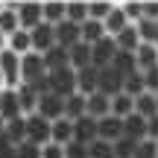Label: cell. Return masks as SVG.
<instances>
[{"label":"cell","instance_id":"74e56055","mask_svg":"<svg viewBox=\"0 0 158 158\" xmlns=\"http://www.w3.org/2000/svg\"><path fill=\"white\" fill-rule=\"evenodd\" d=\"M135 27H138V35H141V41H143V44H155L158 23H152V21H147V18H143V21H138Z\"/></svg>","mask_w":158,"mask_h":158},{"label":"cell","instance_id":"83f0119b","mask_svg":"<svg viewBox=\"0 0 158 158\" xmlns=\"http://www.w3.org/2000/svg\"><path fill=\"white\" fill-rule=\"evenodd\" d=\"M111 114L120 117V120H126L129 114H135V97H129L126 91L117 94V97H111Z\"/></svg>","mask_w":158,"mask_h":158},{"label":"cell","instance_id":"f1b7e54d","mask_svg":"<svg viewBox=\"0 0 158 158\" xmlns=\"http://www.w3.org/2000/svg\"><path fill=\"white\" fill-rule=\"evenodd\" d=\"M135 111L141 114V117H155L158 114V100H155V94H141V97H135Z\"/></svg>","mask_w":158,"mask_h":158},{"label":"cell","instance_id":"d590c367","mask_svg":"<svg viewBox=\"0 0 158 158\" xmlns=\"http://www.w3.org/2000/svg\"><path fill=\"white\" fill-rule=\"evenodd\" d=\"M88 152H91V158H117L114 155V143L102 141V138H97L94 143H88Z\"/></svg>","mask_w":158,"mask_h":158},{"label":"cell","instance_id":"4fadbf2b","mask_svg":"<svg viewBox=\"0 0 158 158\" xmlns=\"http://www.w3.org/2000/svg\"><path fill=\"white\" fill-rule=\"evenodd\" d=\"M0 117H3V123H9V120H18V117H23V111H21V102H18V91H12V88H3V94H0Z\"/></svg>","mask_w":158,"mask_h":158},{"label":"cell","instance_id":"1f68e13d","mask_svg":"<svg viewBox=\"0 0 158 158\" xmlns=\"http://www.w3.org/2000/svg\"><path fill=\"white\" fill-rule=\"evenodd\" d=\"M85 114H88V97L76 91L73 97H68V114H64V117L79 120V117H85Z\"/></svg>","mask_w":158,"mask_h":158},{"label":"cell","instance_id":"484cf974","mask_svg":"<svg viewBox=\"0 0 158 158\" xmlns=\"http://www.w3.org/2000/svg\"><path fill=\"white\" fill-rule=\"evenodd\" d=\"M53 141L62 143V147H68L70 141H76V129H73V120L70 117H62L53 123Z\"/></svg>","mask_w":158,"mask_h":158},{"label":"cell","instance_id":"7dc6e473","mask_svg":"<svg viewBox=\"0 0 158 158\" xmlns=\"http://www.w3.org/2000/svg\"><path fill=\"white\" fill-rule=\"evenodd\" d=\"M155 47H158V32H155Z\"/></svg>","mask_w":158,"mask_h":158},{"label":"cell","instance_id":"c3c4849f","mask_svg":"<svg viewBox=\"0 0 158 158\" xmlns=\"http://www.w3.org/2000/svg\"><path fill=\"white\" fill-rule=\"evenodd\" d=\"M155 100H158V94H155Z\"/></svg>","mask_w":158,"mask_h":158},{"label":"cell","instance_id":"d6a6232c","mask_svg":"<svg viewBox=\"0 0 158 158\" xmlns=\"http://www.w3.org/2000/svg\"><path fill=\"white\" fill-rule=\"evenodd\" d=\"M123 91H126L129 97H141V94H147V76H143L141 70L129 73V76H126V82H123Z\"/></svg>","mask_w":158,"mask_h":158},{"label":"cell","instance_id":"8d00e7d4","mask_svg":"<svg viewBox=\"0 0 158 158\" xmlns=\"http://www.w3.org/2000/svg\"><path fill=\"white\" fill-rule=\"evenodd\" d=\"M135 152H138V141H132V138H126V135L114 143V155L117 158H135Z\"/></svg>","mask_w":158,"mask_h":158},{"label":"cell","instance_id":"5bb4252c","mask_svg":"<svg viewBox=\"0 0 158 158\" xmlns=\"http://www.w3.org/2000/svg\"><path fill=\"white\" fill-rule=\"evenodd\" d=\"M18 29H21L18 3H3V9H0V35H3V41L9 38V35H15Z\"/></svg>","mask_w":158,"mask_h":158},{"label":"cell","instance_id":"30bf717a","mask_svg":"<svg viewBox=\"0 0 158 158\" xmlns=\"http://www.w3.org/2000/svg\"><path fill=\"white\" fill-rule=\"evenodd\" d=\"M53 47H56V27H50V23L35 27L32 29V53H41V56H44Z\"/></svg>","mask_w":158,"mask_h":158},{"label":"cell","instance_id":"e0dca14e","mask_svg":"<svg viewBox=\"0 0 158 158\" xmlns=\"http://www.w3.org/2000/svg\"><path fill=\"white\" fill-rule=\"evenodd\" d=\"M3 47L6 50H12V53H18V56H27V53H32V32H27V29H18L15 35H9V38L3 41Z\"/></svg>","mask_w":158,"mask_h":158},{"label":"cell","instance_id":"3957f363","mask_svg":"<svg viewBox=\"0 0 158 158\" xmlns=\"http://www.w3.org/2000/svg\"><path fill=\"white\" fill-rule=\"evenodd\" d=\"M27 138L35 143V147H47L53 141V123L41 114H29L27 117Z\"/></svg>","mask_w":158,"mask_h":158},{"label":"cell","instance_id":"8fae6325","mask_svg":"<svg viewBox=\"0 0 158 158\" xmlns=\"http://www.w3.org/2000/svg\"><path fill=\"white\" fill-rule=\"evenodd\" d=\"M123 135L126 138H132V141H138V143H141V141H147V138H149V120L147 117H141V114H129V117H126L123 120Z\"/></svg>","mask_w":158,"mask_h":158},{"label":"cell","instance_id":"ffe728a7","mask_svg":"<svg viewBox=\"0 0 158 158\" xmlns=\"http://www.w3.org/2000/svg\"><path fill=\"white\" fill-rule=\"evenodd\" d=\"M100 138L108 143H117L120 138H123V120L114 117V114H108V117L100 120Z\"/></svg>","mask_w":158,"mask_h":158},{"label":"cell","instance_id":"52a82bcc","mask_svg":"<svg viewBox=\"0 0 158 158\" xmlns=\"http://www.w3.org/2000/svg\"><path fill=\"white\" fill-rule=\"evenodd\" d=\"M50 82H53V91L59 97H73L76 94V70L73 68H62V70H53L50 73Z\"/></svg>","mask_w":158,"mask_h":158},{"label":"cell","instance_id":"60d3db41","mask_svg":"<svg viewBox=\"0 0 158 158\" xmlns=\"http://www.w3.org/2000/svg\"><path fill=\"white\" fill-rule=\"evenodd\" d=\"M64 155H68V158H91L88 143H79V141H70L68 147H64Z\"/></svg>","mask_w":158,"mask_h":158},{"label":"cell","instance_id":"603a6c76","mask_svg":"<svg viewBox=\"0 0 158 158\" xmlns=\"http://www.w3.org/2000/svg\"><path fill=\"white\" fill-rule=\"evenodd\" d=\"M135 59H138V70H141V73L155 70L158 68V47L155 44H141L138 53H135Z\"/></svg>","mask_w":158,"mask_h":158},{"label":"cell","instance_id":"7c38bea8","mask_svg":"<svg viewBox=\"0 0 158 158\" xmlns=\"http://www.w3.org/2000/svg\"><path fill=\"white\" fill-rule=\"evenodd\" d=\"M73 129H76V141L79 143H94L97 138H100V120L85 114V117L73 120Z\"/></svg>","mask_w":158,"mask_h":158},{"label":"cell","instance_id":"ba28073f","mask_svg":"<svg viewBox=\"0 0 158 158\" xmlns=\"http://www.w3.org/2000/svg\"><path fill=\"white\" fill-rule=\"evenodd\" d=\"M0 138H3V147H21V143H27V117H18V120H9V123H3V132H0Z\"/></svg>","mask_w":158,"mask_h":158},{"label":"cell","instance_id":"7bdbcfd3","mask_svg":"<svg viewBox=\"0 0 158 158\" xmlns=\"http://www.w3.org/2000/svg\"><path fill=\"white\" fill-rule=\"evenodd\" d=\"M41 158H68V155H64V147H62V143L50 141L47 147H41Z\"/></svg>","mask_w":158,"mask_h":158},{"label":"cell","instance_id":"8992f818","mask_svg":"<svg viewBox=\"0 0 158 158\" xmlns=\"http://www.w3.org/2000/svg\"><path fill=\"white\" fill-rule=\"evenodd\" d=\"M91 53H94V68L102 70V68H111V64H114L120 47H117V41H114L111 35H106L102 41H97V44L91 47Z\"/></svg>","mask_w":158,"mask_h":158},{"label":"cell","instance_id":"7a4b0ae2","mask_svg":"<svg viewBox=\"0 0 158 158\" xmlns=\"http://www.w3.org/2000/svg\"><path fill=\"white\" fill-rule=\"evenodd\" d=\"M21 70H23V85H35V82L50 76V68H47L41 53H27L21 59Z\"/></svg>","mask_w":158,"mask_h":158},{"label":"cell","instance_id":"4316f807","mask_svg":"<svg viewBox=\"0 0 158 158\" xmlns=\"http://www.w3.org/2000/svg\"><path fill=\"white\" fill-rule=\"evenodd\" d=\"M44 62H47V68H50V73L53 70H62V68H70V50H64V47H53V50H47L44 53Z\"/></svg>","mask_w":158,"mask_h":158},{"label":"cell","instance_id":"836d02e7","mask_svg":"<svg viewBox=\"0 0 158 158\" xmlns=\"http://www.w3.org/2000/svg\"><path fill=\"white\" fill-rule=\"evenodd\" d=\"M117 3H108V0H91L88 3V12H91V21H106L111 15V9Z\"/></svg>","mask_w":158,"mask_h":158},{"label":"cell","instance_id":"b9f144b4","mask_svg":"<svg viewBox=\"0 0 158 158\" xmlns=\"http://www.w3.org/2000/svg\"><path fill=\"white\" fill-rule=\"evenodd\" d=\"M15 158H41V147H35L32 141L21 143V147H15Z\"/></svg>","mask_w":158,"mask_h":158},{"label":"cell","instance_id":"ac0fdd59","mask_svg":"<svg viewBox=\"0 0 158 158\" xmlns=\"http://www.w3.org/2000/svg\"><path fill=\"white\" fill-rule=\"evenodd\" d=\"M15 91H18V102H21V111H23V117H29V114H35V111H38L41 94L32 88V85H21V88H15Z\"/></svg>","mask_w":158,"mask_h":158},{"label":"cell","instance_id":"cb8c5ba5","mask_svg":"<svg viewBox=\"0 0 158 158\" xmlns=\"http://www.w3.org/2000/svg\"><path fill=\"white\" fill-rule=\"evenodd\" d=\"M91 64H94V53H91V44L79 41L76 47H70V68H73V70L91 68Z\"/></svg>","mask_w":158,"mask_h":158},{"label":"cell","instance_id":"44dd1931","mask_svg":"<svg viewBox=\"0 0 158 158\" xmlns=\"http://www.w3.org/2000/svg\"><path fill=\"white\" fill-rule=\"evenodd\" d=\"M68 21V3L64 0H47L44 3V23L59 27V23Z\"/></svg>","mask_w":158,"mask_h":158},{"label":"cell","instance_id":"681fc988","mask_svg":"<svg viewBox=\"0 0 158 158\" xmlns=\"http://www.w3.org/2000/svg\"><path fill=\"white\" fill-rule=\"evenodd\" d=\"M155 143H158V141H155Z\"/></svg>","mask_w":158,"mask_h":158},{"label":"cell","instance_id":"9a60e30c","mask_svg":"<svg viewBox=\"0 0 158 158\" xmlns=\"http://www.w3.org/2000/svg\"><path fill=\"white\" fill-rule=\"evenodd\" d=\"M76 91H79V94H85V97H91V94L100 91V70H97L94 64L76 70Z\"/></svg>","mask_w":158,"mask_h":158},{"label":"cell","instance_id":"f6af8a7d","mask_svg":"<svg viewBox=\"0 0 158 158\" xmlns=\"http://www.w3.org/2000/svg\"><path fill=\"white\" fill-rule=\"evenodd\" d=\"M143 76H147V91H149V94H158V68L155 70H147Z\"/></svg>","mask_w":158,"mask_h":158},{"label":"cell","instance_id":"ee69618b","mask_svg":"<svg viewBox=\"0 0 158 158\" xmlns=\"http://www.w3.org/2000/svg\"><path fill=\"white\" fill-rule=\"evenodd\" d=\"M143 18L158 23V0H143Z\"/></svg>","mask_w":158,"mask_h":158},{"label":"cell","instance_id":"2e32d148","mask_svg":"<svg viewBox=\"0 0 158 158\" xmlns=\"http://www.w3.org/2000/svg\"><path fill=\"white\" fill-rule=\"evenodd\" d=\"M79 41H82V27H76V23L64 21L56 27V44L64 47V50H70V47H76Z\"/></svg>","mask_w":158,"mask_h":158},{"label":"cell","instance_id":"6da1fadb","mask_svg":"<svg viewBox=\"0 0 158 158\" xmlns=\"http://www.w3.org/2000/svg\"><path fill=\"white\" fill-rule=\"evenodd\" d=\"M0 79H3V88H21L23 85V70H21V56L12 50H0Z\"/></svg>","mask_w":158,"mask_h":158},{"label":"cell","instance_id":"7402d4cb","mask_svg":"<svg viewBox=\"0 0 158 158\" xmlns=\"http://www.w3.org/2000/svg\"><path fill=\"white\" fill-rule=\"evenodd\" d=\"M88 114H91V117H97V120L108 117V114H111V97L102 94V91L91 94L88 97Z\"/></svg>","mask_w":158,"mask_h":158},{"label":"cell","instance_id":"9c48e42d","mask_svg":"<svg viewBox=\"0 0 158 158\" xmlns=\"http://www.w3.org/2000/svg\"><path fill=\"white\" fill-rule=\"evenodd\" d=\"M123 82H126V76L117 68H102L100 70V91L102 94H108V97L123 94Z\"/></svg>","mask_w":158,"mask_h":158},{"label":"cell","instance_id":"ab89813d","mask_svg":"<svg viewBox=\"0 0 158 158\" xmlns=\"http://www.w3.org/2000/svg\"><path fill=\"white\" fill-rule=\"evenodd\" d=\"M135 158H158V143L152 141V138H147V141L138 143V152Z\"/></svg>","mask_w":158,"mask_h":158},{"label":"cell","instance_id":"d4e9b609","mask_svg":"<svg viewBox=\"0 0 158 158\" xmlns=\"http://www.w3.org/2000/svg\"><path fill=\"white\" fill-rule=\"evenodd\" d=\"M114 41H117L120 53H138V47L143 44V41H141V35H138V27H135V23H129V27H126V29H123V32H120Z\"/></svg>","mask_w":158,"mask_h":158},{"label":"cell","instance_id":"f546056e","mask_svg":"<svg viewBox=\"0 0 158 158\" xmlns=\"http://www.w3.org/2000/svg\"><path fill=\"white\" fill-rule=\"evenodd\" d=\"M102 38H106V27H102V21H85L82 23V41H85V44L94 47L97 41H102Z\"/></svg>","mask_w":158,"mask_h":158},{"label":"cell","instance_id":"4dcf8cb0","mask_svg":"<svg viewBox=\"0 0 158 158\" xmlns=\"http://www.w3.org/2000/svg\"><path fill=\"white\" fill-rule=\"evenodd\" d=\"M68 21L76 23V27H82L85 21H91V12H88V3H85V0H70L68 3Z\"/></svg>","mask_w":158,"mask_h":158},{"label":"cell","instance_id":"bcb514c9","mask_svg":"<svg viewBox=\"0 0 158 158\" xmlns=\"http://www.w3.org/2000/svg\"><path fill=\"white\" fill-rule=\"evenodd\" d=\"M149 138L158 141V114H155V117H149Z\"/></svg>","mask_w":158,"mask_h":158},{"label":"cell","instance_id":"277c9868","mask_svg":"<svg viewBox=\"0 0 158 158\" xmlns=\"http://www.w3.org/2000/svg\"><path fill=\"white\" fill-rule=\"evenodd\" d=\"M35 114H41V117H47L50 123H56V120H62L64 114H68V100H64V97H59L56 91H50V94L41 97L38 111H35Z\"/></svg>","mask_w":158,"mask_h":158},{"label":"cell","instance_id":"f35d334b","mask_svg":"<svg viewBox=\"0 0 158 158\" xmlns=\"http://www.w3.org/2000/svg\"><path fill=\"white\" fill-rule=\"evenodd\" d=\"M120 6H123V12H126V18H129V23L143 21V3H141V0H126V3H120Z\"/></svg>","mask_w":158,"mask_h":158},{"label":"cell","instance_id":"e575fe53","mask_svg":"<svg viewBox=\"0 0 158 158\" xmlns=\"http://www.w3.org/2000/svg\"><path fill=\"white\" fill-rule=\"evenodd\" d=\"M111 68H117L123 76L135 73V70H138V59H135V53H117V59H114Z\"/></svg>","mask_w":158,"mask_h":158},{"label":"cell","instance_id":"5b68a950","mask_svg":"<svg viewBox=\"0 0 158 158\" xmlns=\"http://www.w3.org/2000/svg\"><path fill=\"white\" fill-rule=\"evenodd\" d=\"M18 18H21V29L32 32L35 27H41V23H44V3H38V0L18 3Z\"/></svg>","mask_w":158,"mask_h":158},{"label":"cell","instance_id":"d6986e66","mask_svg":"<svg viewBox=\"0 0 158 158\" xmlns=\"http://www.w3.org/2000/svg\"><path fill=\"white\" fill-rule=\"evenodd\" d=\"M102 27H106V35H111V38H117V35L129 27V18H126V12H123V6H120V3L114 6L111 15L102 21Z\"/></svg>","mask_w":158,"mask_h":158}]
</instances>
